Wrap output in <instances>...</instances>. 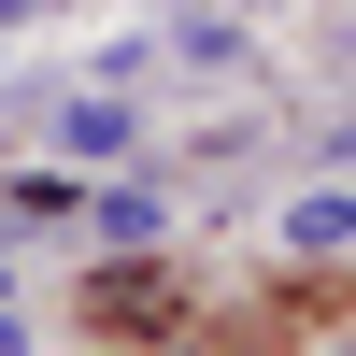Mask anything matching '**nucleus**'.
<instances>
[{"mask_svg":"<svg viewBox=\"0 0 356 356\" xmlns=\"http://www.w3.org/2000/svg\"><path fill=\"white\" fill-rule=\"evenodd\" d=\"M285 228H300V257H342V228H356V200H342V186H314V200H300Z\"/></svg>","mask_w":356,"mask_h":356,"instance_id":"1","label":"nucleus"},{"mask_svg":"<svg viewBox=\"0 0 356 356\" xmlns=\"http://www.w3.org/2000/svg\"><path fill=\"white\" fill-rule=\"evenodd\" d=\"M0 342H15V300H0Z\"/></svg>","mask_w":356,"mask_h":356,"instance_id":"2","label":"nucleus"},{"mask_svg":"<svg viewBox=\"0 0 356 356\" xmlns=\"http://www.w3.org/2000/svg\"><path fill=\"white\" fill-rule=\"evenodd\" d=\"M0 15H29V0H0Z\"/></svg>","mask_w":356,"mask_h":356,"instance_id":"3","label":"nucleus"}]
</instances>
